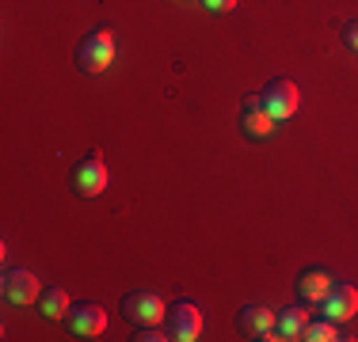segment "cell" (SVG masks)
Returning <instances> with one entry per match:
<instances>
[{
  "mask_svg": "<svg viewBox=\"0 0 358 342\" xmlns=\"http://www.w3.org/2000/svg\"><path fill=\"white\" fill-rule=\"evenodd\" d=\"M263 103H267V110L278 122H286V118L297 114V107H301V91H297L294 80L275 76V80H267V88H263Z\"/></svg>",
  "mask_w": 358,
  "mask_h": 342,
  "instance_id": "4",
  "label": "cell"
},
{
  "mask_svg": "<svg viewBox=\"0 0 358 342\" xmlns=\"http://www.w3.org/2000/svg\"><path fill=\"white\" fill-rule=\"evenodd\" d=\"M331 289V274L320 270V267H309L305 274H297V297H301L305 304H320L324 297H328Z\"/></svg>",
  "mask_w": 358,
  "mask_h": 342,
  "instance_id": "11",
  "label": "cell"
},
{
  "mask_svg": "<svg viewBox=\"0 0 358 342\" xmlns=\"http://www.w3.org/2000/svg\"><path fill=\"white\" fill-rule=\"evenodd\" d=\"M320 304H324V315H328V320L343 323L358 312V289L351 285V281H331L328 297H324Z\"/></svg>",
  "mask_w": 358,
  "mask_h": 342,
  "instance_id": "9",
  "label": "cell"
},
{
  "mask_svg": "<svg viewBox=\"0 0 358 342\" xmlns=\"http://www.w3.org/2000/svg\"><path fill=\"white\" fill-rule=\"evenodd\" d=\"M73 191L80 194V198H96V194H103L107 191V164H103V156H84V160H76V168H73Z\"/></svg>",
  "mask_w": 358,
  "mask_h": 342,
  "instance_id": "5",
  "label": "cell"
},
{
  "mask_svg": "<svg viewBox=\"0 0 358 342\" xmlns=\"http://www.w3.org/2000/svg\"><path fill=\"white\" fill-rule=\"evenodd\" d=\"M202 8H206V12H233L236 0H202Z\"/></svg>",
  "mask_w": 358,
  "mask_h": 342,
  "instance_id": "16",
  "label": "cell"
},
{
  "mask_svg": "<svg viewBox=\"0 0 358 342\" xmlns=\"http://www.w3.org/2000/svg\"><path fill=\"white\" fill-rule=\"evenodd\" d=\"M343 42H347V50H358V20L343 27Z\"/></svg>",
  "mask_w": 358,
  "mask_h": 342,
  "instance_id": "17",
  "label": "cell"
},
{
  "mask_svg": "<svg viewBox=\"0 0 358 342\" xmlns=\"http://www.w3.org/2000/svg\"><path fill=\"white\" fill-rule=\"evenodd\" d=\"M69 308H73V301H69V293H65L62 285H50L46 293L38 297V312L46 315V320H65Z\"/></svg>",
  "mask_w": 358,
  "mask_h": 342,
  "instance_id": "13",
  "label": "cell"
},
{
  "mask_svg": "<svg viewBox=\"0 0 358 342\" xmlns=\"http://www.w3.org/2000/svg\"><path fill=\"white\" fill-rule=\"evenodd\" d=\"M122 315L134 323V327H152V323L168 320V308L157 293L149 289H134V293L122 297Z\"/></svg>",
  "mask_w": 358,
  "mask_h": 342,
  "instance_id": "1",
  "label": "cell"
},
{
  "mask_svg": "<svg viewBox=\"0 0 358 342\" xmlns=\"http://www.w3.org/2000/svg\"><path fill=\"white\" fill-rule=\"evenodd\" d=\"M65 320H69V335H76V339H99V335H103V327H107V312L96 301L73 304Z\"/></svg>",
  "mask_w": 358,
  "mask_h": 342,
  "instance_id": "6",
  "label": "cell"
},
{
  "mask_svg": "<svg viewBox=\"0 0 358 342\" xmlns=\"http://www.w3.org/2000/svg\"><path fill=\"white\" fill-rule=\"evenodd\" d=\"M241 331L255 342H275L278 331H275V312L263 304H244L241 308Z\"/></svg>",
  "mask_w": 358,
  "mask_h": 342,
  "instance_id": "10",
  "label": "cell"
},
{
  "mask_svg": "<svg viewBox=\"0 0 358 342\" xmlns=\"http://www.w3.org/2000/svg\"><path fill=\"white\" fill-rule=\"evenodd\" d=\"M305 327H309V315H305V308H301V304H294V308H286V312H278V315H275V331H278V339H301V335H305Z\"/></svg>",
  "mask_w": 358,
  "mask_h": 342,
  "instance_id": "12",
  "label": "cell"
},
{
  "mask_svg": "<svg viewBox=\"0 0 358 342\" xmlns=\"http://www.w3.org/2000/svg\"><path fill=\"white\" fill-rule=\"evenodd\" d=\"M134 339H138V342H164L168 335H160L157 323H152V327H138V335H134Z\"/></svg>",
  "mask_w": 358,
  "mask_h": 342,
  "instance_id": "15",
  "label": "cell"
},
{
  "mask_svg": "<svg viewBox=\"0 0 358 342\" xmlns=\"http://www.w3.org/2000/svg\"><path fill=\"white\" fill-rule=\"evenodd\" d=\"M202 335V312L199 304L191 301V297H183V301H176L168 308V339L176 342H194Z\"/></svg>",
  "mask_w": 358,
  "mask_h": 342,
  "instance_id": "3",
  "label": "cell"
},
{
  "mask_svg": "<svg viewBox=\"0 0 358 342\" xmlns=\"http://www.w3.org/2000/svg\"><path fill=\"white\" fill-rule=\"evenodd\" d=\"M110 61H115V38H110V31H92L76 46V68L80 73H103Z\"/></svg>",
  "mask_w": 358,
  "mask_h": 342,
  "instance_id": "2",
  "label": "cell"
},
{
  "mask_svg": "<svg viewBox=\"0 0 358 342\" xmlns=\"http://www.w3.org/2000/svg\"><path fill=\"white\" fill-rule=\"evenodd\" d=\"M305 342H336V339H343L336 331V320H317V323H309L305 327V335H301Z\"/></svg>",
  "mask_w": 358,
  "mask_h": 342,
  "instance_id": "14",
  "label": "cell"
},
{
  "mask_svg": "<svg viewBox=\"0 0 358 342\" xmlns=\"http://www.w3.org/2000/svg\"><path fill=\"white\" fill-rule=\"evenodd\" d=\"M0 293H4L8 304L23 308V304H35L38 301V278L31 270H8L4 274V285H0Z\"/></svg>",
  "mask_w": 358,
  "mask_h": 342,
  "instance_id": "8",
  "label": "cell"
},
{
  "mask_svg": "<svg viewBox=\"0 0 358 342\" xmlns=\"http://www.w3.org/2000/svg\"><path fill=\"white\" fill-rule=\"evenodd\" d=\"M241 126H244V133H248L252 141H263V137H271V133H275L278 118L267 110V103H263V96H248V99L241 103Z\"/></svg>",
  "mask_w": 358,
  "mask_h": 342,
  "instance_id": "7",
  "label": "cell"
}]
</instances>
